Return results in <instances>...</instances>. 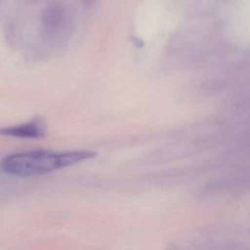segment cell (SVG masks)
<instances>
[{
  "instance_id": "6da1fadb",
  "label": "cell",
  "mask_w": 250,
  "mask_h": 250,
  "mask_svg": "<svg viewBox=\"0 0 250 250\" xmlns=\"http://www.w3.org/2000/svg\"><path fill=\"white\" fill-rule=\"evenodd\" d=\"M94 156L95 152L90 150L31 149L6 156L0 162V169L17 177H34L75 165Z\"/></svg>"
},
{
  "instance_id": "7a4b0ae2",
  "label": "cell",
  "mask_w": 250,
  "mask_h": 250,
  "mask_svg": "<svg viewBox=\"0 0 250 250\" xmlns=\"http://www.w3.org/2000/svg\"><path fill=\"white\" fill-rule=\"evenodd\" d=\"M46 134L47 126L41 117H35L22 124L0 128V135L21 139H40Z\"/></svg>"
}]
</instances>
